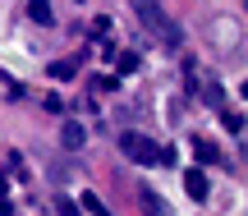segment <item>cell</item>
<instances>
[{
    "instance_id": "cell-13",
    "label": "cell",
    "mask_w": 248,
    "mask_h": 216,
    "mask_svg": "<svg viewBox=\"0 0 248 216\" xmlns=\"http://www.w3.org/2000/svg\"><path fill=\"white\" fill-rule=\"evenodd\" d=\"M207 101H212V106H221V101H225V92H221V83H207Z\"/></svg>"
},
{
    "instance_id": "cell-6",
    "label": "cell",
    "mask_w": 248,
    "mask_h": 216,
    "mask_svg": "<svg viewBox=\"0 0 248 216\" xmlns=\"http://www.w3.org/2000/svg\"><path fill=\"white\" fill-rule=\"evenodd\" d=\"M193 152H198V161H202V166H212V161H221V147H216L212 138H193Z\"/></svg>"
},
{
    "instance_id": "cell-4",
    "label": "cell",
    "mask_w": 248,
    "mask_h": 216,
    "mask_svg": "<svg viewBox=\"0 0 248 216\" xmlns=\"http://www.w3.org/2000/svg\"><path fill=\"white\" fill-rule=\"evenodd\" d=\"M28 14H32V23H42V28H51V23H55L51 0H28Z\"/></svg>"
},
{
    "instance_id": "cell-11",
    "label": "cell",
    "mask_w": 248,
    "mask_h": 216,
    "mask_svg": "<svg viewBox=\"0 0 248 216\" xmlns=\"http://www.w3.org/2000/svg\"><path fill=\"white\" fill-rule=\"evenodd\" d=\"M221 120H225L230 134H239V129H244V115H239V110H221Z\"/></svg>"
},
{
    "instance_id": "cell-10",
    "label": "cell",
    "mask_w": 248,
    "mask_h": 216,
    "mask_svg": "<svg viewBox=\"0 0 248 216\" xmlns=\"http://www.w3.org/2000/svg\"><path fill=\"white\" fill-rule=\"evenodd\" d=\"M51 78H55V83L74 78V64H69V60H55V64H51Z\"/></svg>"
},
{
    "instance_id": "cell-8",
    "label": "cell",
    "mask_w": 248,
    "mask_h": 216,
    "mask_svg": "<svg viewBox=\"0 0 248 216\" xmlns=\"http://www.w3.org/2000/svg\"><path fill=\"white\" fill-rule=\"evenodd\" d=\"M142 207H147V216H170V212H166V202H161L152 189H142Z\"/></svg>"
},
{
    "instance_id": "cell-14",
    "label": "cell",
    "mask_w": 248,
    "mask_h": 216,
    "mask_svg": "<svg viewBox=\"0 0 248 216\" xmlns=\"http://www.w3.org/2000/svg\"><path fill=\"white\" fill-rule=\"evenodd\" d=\"M42 106H46V110H51V115H64V101H60V97H46V101H42Z\"/></svg>"
},
{
    "instance_id": "cell-7",
    "label": "cell",
    "mask_w": 248,
    "mask_h": 216,
    "mask_svg": "<svg viewBox=\"0 0 248 216\" xmlns=\"http://www.w3.org/2000/svg\"><path fill=\"white\" fill-rule=\"evenodd\" d=\"M78 212H92V216H110V207L97 198V193H88V189H83V202H78Z\"/></svg>"
},
{
    "instance_id": "cell-9",
    "label": "cell",
    "mask_w": 248,
    "mask_h": 216,
    "mask_svg": "<svg viewBox=\"0 0 248 216\" xmlns=\"http://www.w3.org/2000/svg\"><path fill=\"white\" fill-rule=\"evenodd\" d=\"M115 69L120 74H133V69H138V51H120L115 55Z\"/></svg>"
},
{
    "instance_id": "cell-2",
    "label": "cell",
    "mask_w": 248,
    "mask_h": 216,
    "mask_svg": "<svg viewBox=\"0 0 248 216\" xmlns=\"http://www.w3.org/2000/svg\"><path fill=\"white\" fill-rule=\"evenodd\" d=\"M120 152L129 156V161L138 166H156V161H175V152L170 147H156L147 134H120Z\"/></svg>"
},
{
    "instance_id": "cell-3",
    "label": "cell",
    "mask_w": 248,
    "mask_h": 216,
    "mask_svg": "<svg viewBox=\"0 0 248 216\" xmlns=\"http://www.w3.org/2000/svg\"><path fill=\"white\" fill-rule=\"evenodd\" d=\"M83 143H88L83 124H78V120H64V129H60V147H64V152H78Z\"/></svg>"
},
{
    "instance_id": "cell-5",
    "label": "cell",
    "mask_w": 248,
    "mask_h": 216,
    "mask_svg": "<svg viewBox=\"0 0 248 216\" xmlns=\"http://www.w3.org/2000/svg\"><path fill=\"white\" fill-rule=\"evenodd\" d=\"M184 189H188V198H193V202H202L207 198V175L202 170H188L184 175Z\"/></svg>"
},
{
    "instance_id": "cell-1",
    "label": "cell",
    "mask_w": 248,
    "mask_h": 216,
    "mask_svg": "<svg viewBox=\"0 0 248 216\" xmlns=\"http://www.w3.org/2000/svg\"><path fill=\"white\" fill-rule=\"evenodd\" d=\"M133 14L142 18V28H152V32H161V42L166 46H179V23H170L166 9H161V0H129Z\"/></svg>"
},
{
    "instance_id": "cell-12",
    "label": "cell",
    "mask_w": 248,
    "mask_h": 216,
    "mask_svg": "<svg viewBox=\"0 0 248 216\" xmlns=\"http://www.w3.org/2000/svg\"><path fill=\"white\" fill-rule=\"evenodd\" d=\"M55 212H60V216H78V202H74V198H55Z\"/></svg>"
}]
</instances>
